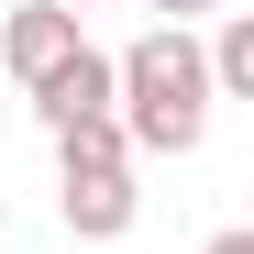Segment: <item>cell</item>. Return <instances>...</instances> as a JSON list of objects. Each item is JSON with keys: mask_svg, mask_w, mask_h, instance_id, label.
Returning <instances> with one entry per match:
<instances>
[{"mask_svg": "<svg viewBox=\"0 0 254 254\" xmlns=\"http://www.w3.org/2000/svg\"><path fill=\"white\" fill-rule=\"evenodd\" d=\"M111 122L133 155H199L210 133V66H199V33H144L133 56H111Z\"/></svg>", "mask_w": 254, "mask_h": 254, "instance_id": "6da1fadb", "label": "cell"}, {"mask_svg": "<svg viewBox=\"0 0 254 254\" xmlns=\"http://www.w3.org/2000/svg\"><path fill=\"white\" fill-rule=\"evenodd\" d=\"M77 45H89V33H77V22L56 11V0H22V11L0 22V66H11L22 89H45V77H56V66H66Z\"/></svg>", "mask_w": 254, "mask_h": 254, "instance_id": "7a4b0ae2", "label": "cell"}, {"mask_svg": "<svg viewBox=\"0 0 254 254\" xmlns=\"http://www.w3.org/2000/svg\"><path fill=\"white\" fill-rule=\"evenodd\" d=\"M33 111H45V133H66V122H100V111H111V56H100V45H77V56L45 77V89H33Z\"/></svg>", "mask_w": 254, "mask_h": 254, "instance_id": "3957f363", "label": "cell"}, {"mask_svg": "<svg viewBox=\"0 0 254 254\" xmlns=\"http://www.w3.org/2000/svg\"><path fill=\"white\" fill-rule=\"evenodd\" d=\"M66 232L77 243H122L133 232V166L122 177H66Z\"/></svg>", "mask_w": 254, "mask_h": 254, "instance_id": "277c9868", "label": "cell"}, {"mask_svg": "<svg viewBox=\"0 0 254 254\" xmlns=\"http://www.w3.org/2000/svg\"><path fill=\"white\" fill-rule=\"evenodd\" d=\"M56 155H66V177H122V166H133V144H122V122H111V111H100V122H66Z\"/></svg>", "mask_w": 254, "mask_h": 254, "instance_id": "5b68a950", "label": "cell"}, {"mask_svg": "<svg viewBox=\"0 0 254 254\" xmlns=\"http://www.w3.org/2000/svg\"><path fill=\"white\" fill-rule=\"evenodd\" d=\"M166 11V33H188V22H221V0H155Z\"/></svg>", "mask_w": 254, "mask_h": 254, "instance_id": "8992f818", "label": "cell"}, {"mask_svg": "<svg viewBox=\"0 0 254 254\" xmlns=\"http://www.w3.org/2000/svg\"><path fill=\"white\" fill-rule=\"evenodd\" d=\"M210 254H254V232H210Z\"/></svg>", "mask_w": 254, "mask_h": 254, "instance_id": "52a82bcc", "label": "cell"}, {"mask_svg": "<svg viewBox=\"0 0 254 254\" xmlns=\"http://www.w3.org/2000/svg\"><path fill=\"white\" fill-rule=\"evenodd\" d=\"M56 11H66V22H77V11H111V0H56Z\"/></svg>", "mask_w": 254, "mask_h": 254, "instance_id": "ba28073f", "label": "cell"}]
</instances>
